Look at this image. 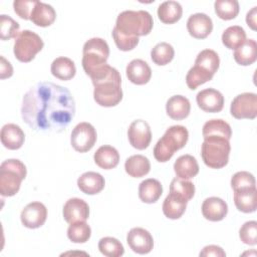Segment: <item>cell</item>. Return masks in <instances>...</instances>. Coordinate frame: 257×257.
I'll list each match as a JSON object with an SVG mask.
<instances>
[{
	"label": "cell",
	"instance_id": "ffe728a7",
	"mask_svg": "<svg viewBox=\"0 0 257 257\" xmlns=\"http://www.w3.org/2000/svg\"><path fill=\"white\" fill-rule=\"evenodd\" d=\"M104 178L96 172H85L77 179L79 190L87 195H95L104 188Z\"/></svg>",
	"mask_w": 257,
	"mask_h": 257
},
{
	"label": "cell",
	"instance_id": "d6a6232c",
	"mask_svg": "<svg viewBox=\"0 0 257 257\" xmlns=\"http://www.w3.org/2000/svg\"><path fill=\"white\" fill-rule=\"evenodd\" d=\"M246 40V32L239 25L229 26L222 33V43L228 49H236Z\"/></svg>",
	"mask_w": 257,
	"mask_h": 257
},
{
	"label": "cell",
	"instance_id": "74e56055",
	"mask_svg": "<svg viewBox=\"0 0 257 257\" xmlns=\"http://www.w3.org/2000/svg\"><path fill=\"white\" fill-rule=\"evenodd\" d=\"M90 235L91 229L85 221L72 223L67 229V237L73 243H85Z\"/></svg>",
	"mask_w": 257,
	"mask_h": 257
},
{
	"label": "cell",
	"instance_id": "3957f363",
	"mask_svg": "<svg viewBox=\"0 0 257 257\" xmlns=\"http://www.w3.org/2000/svg\"><path fill=\"white\" fill-rule=\"evenodd\" d=\"M153 25V17L148 11L124 10L117 15L113 28L125 37L139 38V36L148 35Z\"/></svg>",
	"mask_w": 257,
	"mask_h": 257
},
{
	"label": "cell",
	"instance_id": "e0dca14e",
	"mask_svg": "<svg viewBox=\"0 0 257 257\" xmlns=\"http://www.w3.org/2000/svg\"><path fill=\"white\" fill-rule=\"evenodd\" d=\"M201 209L205 219L212 222L223 220L228 213L227 203L218 197H209L205 199Z\"/></svg>",
	"mask_w": 257,
	"mask_h": 257
},
{
	"label": "cell",
	"instance_id": "52a82bcc",
	"mask_svg": "<svg viewBox=\"0 0 257 257\" xmlns=\"http://www.w3.org/2000/svg\"><path fill=\"white\" fill-rule=\"evenodd\" d=\"M27 170L25 165L17 159L5 160L0 166V193L3 197H12L20 189Z\"/></svg>",
	"mask_w": 257,
	"mask_h": 257
},
{
	"label": "cell",
	"instance_id": "44dd1931",
	"mask_svg": "<svg viewBox=\"0 0 257 257\" xmlns=\"http://www.w3.org/2000/svg\"><path fill=\"white\" fill-rule=\"evenodd\" d=\"M191 103L186 96L177 94L171 96L166 103L167 114L175 119L181 120L186 118L190 114Z\"/></svg>",
	"mask_w": 257,
	"mask_h": 257
},
{
	"label": "cell",
	"instance_id": "5b68a950",
	"mask_svg": "<svg viewBox=\"0 0 257 257\" xmlns=\"http://www.w3.org/2000/svg\"><path fill=\"white\" fill-rule=\"evenodd\" d=\"M189 139V132L184 125H172L157 142L154 148V157L160 163L168 162L176 151L185 147Z\"/></svg>",
	"mask_w": 257,
	"mask_h": 257
},
{
	"label": "cell",
	"instance_id": "836d02e7",
	"mask_svg": "<svg viewBox=\"0 0 257 257\" xmlns=\"http://www.w3.org/2000/svg\"><path fill=\"white\" fill-rule=\"evenodd\" d=\"M195 65H198L212 74H215L220 66L219 55L212 49H204L198 53L195 60Z\"/></svg>",
	"mask_w": 257,
	"mask_h": 257
},
{
	"label": "cell",
	"instance_id": "9c48e42d",
	"mask_svg": "<svg viewBox=\"0 0 257 257\" xmlns=\"http://www.w3.org/2000/svg\"><path fill=\"white\" fill-rule=\"evenodd\" d=\"M97 139V134L94 126L86 121L77 123L71 132L70 143L72 148L79 153L90 151Z\"/></svg>",
	"mask_w": 257,
	"mask_h": 257
},
{
	"label": "cell",
	"instance_id": "f1b7e54d",
	"mask_svg": "<svg viewBox=\"0 0 257 257\" xmlns=\"http://www.w3.org/2000/svg\"><path fill=\"white\" fill-rule=\"evenodd\" d=\"M183 14L182 5L178 1L169 0L158 7V17L165 24H173L179 21Z\"/></svg>",
	"mask_w": 257,
	"mask_h": 257
},
{
	"label": "cell",
	"instance_id": "4316f807",
	"mask_svg": "<svg viewBox=\"0 0 257 257\" xmlns=\"http://www.w3.org/2000/svg\"><path fill=\"white\" fill-rule=\"evenodd\" d=\"M187 203L188 201H186L185 199L173 193H169L163 203V213L169 219H179L185 213Z\"/></svg>",
	"mask_w": 257,
	"mask_h": 257
},
{
	"label": "cell",
	"instance_id": "d4e9b609",
	"mask_svg": "<svg viewBox=\"0 0 257 257\" xmlns=\"http://www.w3.org/2000/svg\"><path fill=\"white\" fill-rule=\"evenodd\" d=\"M56 18V12L54 8L44 2L37 1L31 16L30 20L37 26L40 27H47L51 25Z\"/></svg>",
	"mask_w": 257,
	"mask_h": 257
},
{
	"label": "cell",
	"instance_id": "7bdbcfd3",
	"mask_svg": "<svg viewBox=\"0 0 257 257\" xmlns=\"http://www.w3.org/2000/svg\"><path fill=\"white\" fill-rule=\"evenodd\" d=\"M239 237L241 241L246 245L254 246L257 244V222L256 221H247L245 222L240 230Z\"/></svg>",
	"mask_w": 257,
	"mask_h": 257
},
{
	"label": "cell",
	"instance_id": "c3c4849f",
	"mask_svg": "<svg viewBox=\"0 0 257 257\" xmlns=\"http://www.w3.org/2000/svg\"><path fill=\"white\" fill-rule=\"evenodd\" d=\"M256 16H257V7L254 6L246 15V22L251 29L256 30Z\"/></svg>",
	"mask_w": 257,
	"mask_h": 257
},
{
	"label": "cell",
	"instance_id": "f35d334b",
	"mask_svg": "<svg viewBox=\"0 0 257 257\" xmlns=\"http://www.w3.org/2000/svg\"><path fill=\"white\" fill-rule=\"evenodd\" d=\"M170 193H173L186 201H190L195 195V185L189 180L175 178L170 185Z\"/></svg>",
	"mask_w": 257,
	"mask_h": 257
},
{
	"label": "cell",
	"instance_id": "bcb514c9",
	"mask_svg": "<svg viewBox=\"0 0 257 257\" xmlns=\"http://www.w3.org/2000/svg\"><path fill=\"white\" fill-rule=\"evenodd\" d=\"M200 256H214V257H225V251L217 245H208L203 248L200 252Z\"/></svg>",
	"mask_w": 257,
	"mask_h": 257
},
{
	"label": "cell",
	"instance_id": "8d00e7d4",
	"mask_svg": "<svg viewBox=\"0 0 257 257\" xmlns=\"http://www.w3.org/2000/svg\"><path fill=\"white\" fill-rule=\"evenodd\" d=\"M214 74L207 71L206 69L198 65H194L192 68H190V70L186 75V83L190 89L194 90L199 85L204 84L205 82L211 80Z\"/></svg>",
	"mask_w": 257,
	"mask_h": 257
},
{
	"label": "cell",
	"instance_id": "5bb4252c",
	"mask_svg": "<svg viewBox=\"0 0 257 257\" xmlns=\"http://www.w3.org/2000/svg\"><path fill=\"white\" fill-rule=\"evenodd\" d=\"M198 106L206 112H219L224 106L223 94L212 87L199 91L196 95Z\"/></svg>",
	"mask_w": 257,
	"mask_h": 257
},
{
	"label": "cell",
	"instance_id": "277c9868",
	"mask_svg": "<svg viewBox=\"0 0 257 257\" xmlns=\"http://www.w3.org/2000/svg\"><path fill=\"white\" fill-rule=\"evenodd\" d=\"M109 56L107 42L99 37L88 39L82 49V67L84 72L92 79L99 75L108 65L106 63Z\"/></svg>",
	"mask_w": 257,
	"mask_h": 257
},
{
	"label": "cell",
	"instance_id": "f6af8a7d",
	"mask_svg": "<svg viewBox=\"0 0 257 257\" xmlns=\"http://www.w3.org/2000/svg\"><path fill=\"white\" fill-rule=\"evenodd\" d=\"M111 35H112V38L114 40L116 47L121 51L133 50L139 44V41H140L139 38H128V37L121 35L114 28L112 29Z\"/></svg>",
	"mask_w": 257,
	"mask_h": 257
},
{
	"label": "cell",
	"instance_id": "30bf717a",
	"mask_svg": "<svg viewBox=\"0 0 257 257\" xmlns=\"http://www.w3.org/2000/svg\"><path fill=\"white\" fill-rule=\"evenodd\" d=\"M230 112L237 119H254L257 116V94L243 92L236 95L231 102Z\"/></svg>",
	"mask_w": 257,
	"mask_h": 257
},
{
	"label": "cell",
	"instance_id": "ab89813d",
	"mask_svg": "<svg viewBox=\"0 0 257 257\" xmlns=\"http://www.w3.org/2000/svg\"><path fill=\"white\" fill-rule=\"evenodd\" d=\"M98 249L101 254L107 257H119L124 253L122 244L113 237H103L98 242Z\"/></svg>",
	"mask_w": 257,
	"mask_h": 257
},
{
	"label": "cell",
	"instance_id": "7a4b0ae2",
	"mask_svg": "<svg viewBox=\"0 0 257 257\" xmlns=\"http://www.w3.org/2000/svg\"><path fill=\"white\" fill-rule=\"evenodd\" d=\"M93 98L97 104L104 107L115 106L122 99L121 77L117 69L109 67L104 75L92 80Z\"/></svg>",
	"mask_w": 257,
	"mask_h": 257
},
{
	"label": "cell",
	"instance_id": "ee69618b",
	"mask_svg": "<svg viewBox=\"0 0 257 257\" xmlns=\"http://www.w3.org/2000/svg\"><path fill=\"white\" fill-rule=\"evenodd\" d=\"M38 0H15L13 8L15 13L24 20H30L31 13Z\"/></svg>",
	"mask_w": 257,
	"mask_h": 257
},
{
	"label": "cell",
	"instance_id": "2e32d148",
	"mask_svg": "<svg viewBox=\"0 0 257 257\" xmlns=\"http://www.w3.org/2000/svg\"><path fill=\"white\" fill-rule=\"evenodd\" d=\"M189 34L197 39L206 38L213 30V22L210 16L205 13L192 14L187 20Z\"/></svg>",
	"mask_w": 257,
	"mask_h": 257
},
{
	"label": "cell",
	"instance_id": "ac0fdd59",
	"mask_svg": "<svg viewBox=\"0 0 257 257\" xmlns=\"http://www.w3.org/2000/svg\"><path fill=\"white\" fill-rule=\"evenodd\" d=\"M125 73L128 80L138 85L148 83L152 77V69L143 59H133L126 65Z\"/></svg>",
	"mask_w": 257,
	"mask_h": 257
},
{
	"label": "cell",
	"instance_id": "7c38bea8",
	"mask_svg": "<svg viewBox=\"0 0 257 257\" xmlns=\"http://www.w3.org/2000/svg\"><path fill=\"white\" fill-rule=\"evenodd\" d=\"M47 218V209L41 202H32L24 207L21 212V223L29 229L41 227Z\"/></svg>",
	"mask_w": 257,
	"mask_h": 257
},
{
	"label": "cell",
	"instance_id": "e575fe53",
	"mask_svg": "<svg viewBox=\"0 0 257 257\" xmlns=\"http://www.w3.org/2000/svg\"><path fill=\"white\" fill-rule=\"evenodd\" d=\"M175 50L168 42H160L151 51V58L157 65H166L174 58Z\"/></svg>",
	"mask_w": 257,
	"mask_h": 257
},
{
	"label": "cell",
	"instance_id": "603a6c76",
	"mask_svg": "<svg viewBox=\"0 0 257 257\" xmlns=\"http://www.w3.org/2000/svg\"><path fill=\"white\" fill-rule=\"evenodd\" d=\"M174 171L178 178L190 180L199 173V165L195 157L191 155H183L176 160Z\"/></svg>",
	"mask_w": 257,
	"mask_h": 257
},
{
	"label": "cell",
	"instance_id": "9a60e30c",
	"mask_svg": "<svg viewBox=\"0 0 257 257\" xmlns=\"http://www.w3.org/2000/svg\"><path fill=\"white\" fill-rule=\"evenodd\" d=\"M62 214L64 220L69 224L86 221L89 217V207L84 200L71 198L64 204Z\"/></svg>",
	"mask_w": 257,
	"mask_h": 257
},
{
	"label": "cell",
	"instance_id": "1f68e13d",
	"mask_svg": "<svg viewBox=\"0 0 257 257\" xmlns=\"http://www.w3.org/2000/svg\"><path fill=\"white\" fill-rule=\"evenodd\" d=\"M202 134L203 138L208 136H219L230 140L232 137V130L230 124L224 119L213 118L204 123Z\"/></svg>",
	"mask_w": 257,
	"mask_h": 257
},
{
	"label": "cell",
	"instance_id": "6da1fadb",
	"mask_svg": "<svg viewBox=\"0 0 257 257\" xmlns=\"http://www.w3.org/2000/svg\"><path fill=\"white\" fill-rule=\"evenodd\" d=\"M75 102L70 91L53 82H38L24 94L21 116L38 132L59 133L72 120Z\"/></svg>",
	"mask_w": 257,
	"mask_h": 257
},
{
	"label": "cell",
	"instance_id": "83f0119b",
	"mask_svg": "<svg viewBox=\"0 0 257 257\" xmlns=\"http://www.w3.org/2000/svg\"><path fill=\"white\" fill-rule=\"evenodd\" d=\"M50 70L52 75L60 80H69L73 78L76 73L74 62L65 56L55 58L51 63Z\"/></svg>",
	"mask_w": 257,
	"mask_h": 257
},
{
	"label": "cell",
	"instance_id": "7402d4cb",
	"mask_svg": "<svg viewBox=\"0 0 257 257\" xmlns=\"http://www.w3.org/2000/svg\"><path fill=\"white\" fill-rule=\"evenodd\" d=\"M93 160L99 168L103 170H110L118 165L119 154L115 148L104 145L96 150L93 156Z\"/></svg>",
	"mask_w": 257,
	"mask_h": 257
},
{
	"label": "cell",
	"instance_id": "7dc6e473",
	"mask_svg": "<svg viewBox=\"0 0 257 257\" xmlns=\"http://www.w3.org/2000/svg\"><path fill=\"white\" fill-rule=\"evenodd\" d=\"M0 59H1V63H0V77H1V79L8 78V77L12 76L13 68H12L11 63L9 61H7L4 56H1Z\"/></svg>",
	"mask_w": 257,
	"mask_h": 257
},
{
	"label": "cell",
	"instance_id": "484cf974",
	"mask_svg": "<svg viewBox=\"0 0 257 257\" xmlns=\"http://www.w3.org/2000/svg\"><path fill=\"white\" fill-rule=\"evenodd\" d=\"M163 194V186L156 179H147L139 186V198L147 204L156 203Z\"/></svg>",
	"mask_w": 257,
	"mask_h": 257
},
{
	"label": "cell",
	"instance_id": "d590c367",
	"mask_svg": "<svg viewBox=\"0 0 257 257\" xmlns=\"http://www.w3.org/2000/svg\"><path fill=\"white\" fill-rule=\"evenodd\" d=\"M214 7L217 16L223 20L234 19L239 13V3L237 0H216Z\"/></svg>",
	"mask_w": 257,
	"mask_h": 257
},
{
	"label": "cell",
	"instance_id": "cb8c5ba5",
	"mask_svg": "<svg viewBox=\"0 0 257 257\" xmlns=\"http://www.w3.org/2000/svg\"><path fill=\"white\" fill-rule=\"evenodd\" d=\"M234 203L236 208L243 213L255 212L257 208L256 188L234 191Z\"/></svg>",
	"mask_w": 257,
	"mask_h": 257
},
{
	"label": "cell",
	"instance_id": "ba28073f",
	"mask_svg": "<svg viewBox=\"0 0 257 257\" xmlns=\"http://www.w3.org/2000/svg\"><path fill=\"white\" fill-rule=\"evenodd\" d=\"M44 42L35 32L25 29L19 32L15 38L13 52L21 62H30L35 55L42 50Z\"/></svg>",
	"mask_w": 257,
	"mask_h": 257
},
{
	"label": "cell",
	"instance_id": "f546056e",
	"mask_svg": "<svg viewBox=\"0 0 257 257\" xmlns=\"http://www.w3.org/2000/svg\"><path fill=\"white\" fill-rule=\"evenodd\" d=\"M124 170L126 174L133 178H142L149 174L151 164L147 157L143 155H134L126 159Z\"/></svg>",
	"mask_w": 257,
	"mask_h": 257
},
{
	"label": "cell",
	"instance_id": "8992f818",
	"mask_svg": "<svg viewBox=\"0 0 257 257\" xmlns=\"http://www.w3.org/2000/svg\"><path fill=\"white\" fill-rule=\"evenodd\" d=\"M230 140L219 136L204 138L201 156L204 164L211 169H221L228 164L231 151Z\"/></svg>",
	"mask_w": 257,
	"mask_h": 257
},
{
	"label": "cell",
	"instance_id": "4fadbf2b",
	"mask_svg": "<svg viewBox=\"0 0 257 257\" xmlns=\"http://www.w3.org/2000/svg\"><path fill=\"white\" fill-rule=\"evenodd\" d=\"M126 242L130 248L138 254H148L154 247V239L151 233L141 227L133 228L126 235Z\"/></svg>",
	"mask_w": 257,
	"mask_h": 257
},
{
	"label": "cell",
	"instance_id": "4dcf8cb0",
	"mask_svg": "<svg viewBox=\"0 0 257 257\" xmlns=\"http://www.w3.org/2000/svg\"><path fill=\"white\" fill-rule=\"evenodd\" d=\"M235 61L243 66L254 63L257 59V43L254 39H246L243 44L234 51Z\"/></svg>",
	"mask_w": 257,
	"mask_h": 257
},
{
	"label": "cell",
	"instance_id": "b9f144b4",
	"mask_svg": "<svg viewBox=\"0 0 257 257\" xmlns=\"http://www.w3.org/2000/svg\"><path fill=\"white\" fill-rule=\"evenodd\" d=\"M231 187L233 191L256 188L255 177L246 171L237 172L231 178Z\"/></svg>",
	"mask_w": 257,
	"mask_h": 257
},
{
	"label": "cell",
	"instance_id": "60d3db41",
	"mask_svg": "<svg viewBox=\"0 0 257 257\" xmlns=\"http://www.w3.org/2000/svg\"><path fill=\"white\" fill-rule=\"evenodd\" d=\"M19 23L9 15H0V37L2 40L16 38L19 34Z\"/></svg>",
	"mask_w": 257,
	"mask_h": 257
},
{
	"label": "cell",
	"instance_id": "8fae6325",
	"mask_svg": "<svg viewBox=\"0 0 257 257\" xmlns=\"http://www.w3.org/2000/svg\"><path fill=\"white\" fill-rule=\"evenodd\" d=\"M128 142L137 150H145L152 141V132L149 123L144 119L134 120L127 130Z\"/></svg>",
	"mask_w": 257,
	"mask_h": 257
},
{
	"label": "cell",
	"instance_id": "d6986e66",
	"mask_svg": "<svg viewBox=\"0 0 257 257\" xmlns=\"http://www.w3.org/2000/svg\"><path fill=\"white\" fill-rule=\"evenodd\" d=\"M1 143L8 150H18L25 141L22 128L15 123H6L1 128Z\"/></svg>",
	"mask_w": 257,
	"mask_h": 257
}]
</instances>
